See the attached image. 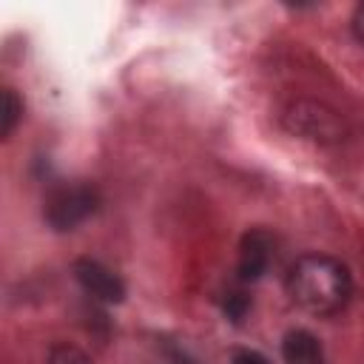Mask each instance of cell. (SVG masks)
<instances>
[{
    "mask_svg": "<svg viewBox=\"0 0 364 364\" xmlns=\"http://www.w3.org/2000/svg\"><path fill=\"white\" fill-rule=\"evenodd\" d=\"M287 296L310 316H336L353 296V276L347 264L324 253H304L287 273Z\"/></svg>",
    "mask_w": 364,
    "mask_h": 364,
    "instance_id": "obj_1",
    "label": "cell"
},
{
    "mask_svg": "<svg viewBox=\"0 0 364 364\" xmlns=\"http://www.w3.org/2000/svg\"><path fill=\"white\" fill-rule=\"evenodd\" d=\"M100 208V193L88 182H63L46 196V222L54 230H74Z\"/></svg>",
    "mask_w": 364,
    "mask_h": 364,
    "instance_id": "obj_2",
    "label": "cell"
},
{
    "mask_svg": "<svg viewBox=\"0 0 364 364\" xmlns=\"http://www.w3.org/2000/svg\"><path fill=\"white\" fill-rule=\"evenodd\" d=\"M282 122L290 134L301 136V139H313V142H338L344 136V122L341 117L313 100H296L287 105V111L282 114Z\"/></svg>",
    "mask_w": 364,
    "mask_h": 364,
    "instance_id": "obj_3",
    "label": "cell"
},
{
    "mask_svg": "<svg viewBox=\"0 0 364 364\" xmlns=\"http://www.w3.org/2000/svg\"><path fill=\"white\" fill-rule=\"evenodd\" d=\"M74 276L80 282V287L100 299V301H108V304H117L125 299V284L117 273H111L105 264L94 262V259H77L74 262Z\"/></svg>",
    "mask_w": 364,
    "mask_h": 364,
    "instance_id": "obj_4",
    "label": "cell"
},
{
    "mask_svg": "<svg viewBox=\"0 0 364 364\" xmlns=\"http://www.w3.org/2000/svg\"><path fill=\"white\" fill-rule=\"evenodd\" d=\"M273 259V239L264 230H247L239 245V279L256 282Z\"/></svg>",
    "mask_w": 364,
    "mask_h": 364,
    "instance_id": "obj_5",
    "label": "cell"
},
{
    "mask_svg": "<svg viewBox=\"0 0 364 364\" xmlns=\"http://www.w3.org/2000/svg\"><path fill=\"white\" fill-rule=\"evenodd\" d=\"M284 364H327L321 341L310 330H290L282 341Z\"/></svg>",
    "mask_w": 364,
    "mask_h": 364,
    "instance_id": "obj_6",
    "label": "cell"
},
{
    "mask_svg": "<svg viewBox=\"0 0 364 364\" xmlns=\"http://www.w3.org/2000/svg\"><path fill=\"white\" fill-rule=\"evenodd\" d=\"M20 117H23V102L17 100L14 88H6L3 91V114H0V136L3 139L11 136V131L20 122Z\"/></svg>",
    "mask_w": 364,
    "mask_h": 364,
    "instance_id": "obj_7",
    "label": "cell"
},
{
    "mask_svg": "<svg viewBox=\"0 0 364 364\" xmlns=\"http://www.w3.org/2000/svg\"><path fill=\"white\" fill-rule=\"evenodd\" d=\"M46 364H91V358H88L80 347L60 341V344H51V347H48Z\"/></svg>",
    "mask_w": 364,
    "mask_h": 364,
    "instance_id": "obj_8",
    "label": "cell"
},
{
    "mask_svg": "<svg viewBox=\"0 0 364 364\" xmlns=\"http://www.w3.org/2000/svg\"><path fill=\"white\" fill-rule=\"evenodd\" d=\"M225 307H228L230 318H236V321H239V318H242V313H245V307H247V299H245L242 293H233V296L228 299V304H225Z\"/></svg>",
    "mask_w": 364,
    "mask_h": 364,
    "instance_id": "obj_9",
    "label": "cell"
},
{
    "mask_svg": "<svg viewBox=\"0 0 364 364\" xmlns=\"http://www.w3.org/2000/svg\"><path fill=\"white\" fill-rule=\"evenodd\" d=\"M353 34H355V40L364 46V3L355 9V14H353Z\"/></svg>",
    "mask_w": 364,
    "mask_h": 364,
    "instance_id": "obj_10",
    "label": "cell"
},
{
    "mask_svg": "<svg viewBox=\"0 0 364 364\" xmlns=\"http://www.w3.org/2000/svg\"><path fill=\"white\" fill-rule=\"evenodd\" d=\"M233 364H264V358L256 355V353H239V355L233 358Z\"/></svg>",
    "mask_w": 364,
    "mask_h": 364,
    "instance_id": "obj_11",
    "label": "cell"
}]
</instances>
